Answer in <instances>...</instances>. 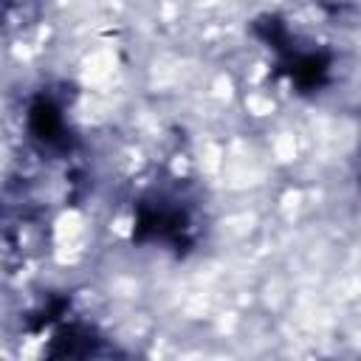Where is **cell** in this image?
I'll return each instance as SVG.
<instances>
[{
	"instance_id": "obj_2",
	"label": "cell",
	"mask_w": 361,
	"mask_h": 361,
	"mask_svg": "<svg viewBox=\"0 0 361 361\" xmlns=\"http://www.w3.org/2000/svg\"><path fill=\"white\" fill-rule=\"evenodd\" d=\"M28 127H31V133L39 141L59 144V138H62V116H59V107L51 99L39 96L31 104V110H28Z\"/></svg>"
},
{
	"instance_id": "obj_1",
	"label": "cell",
	"mask_w": 361,
	"mask_h": 361,
	"mask_svg": "<svg viewBox=\"0 0 361 361\" xmlns=\"http://www.w3.org/2000/svg\"><path fill=\"white\" fill-rule=\"evenodd\" d=\"M327 56L324 54H288L282 62V71L302 87V90H316L327 79Z\"/></svg>"
}]
</instances>
